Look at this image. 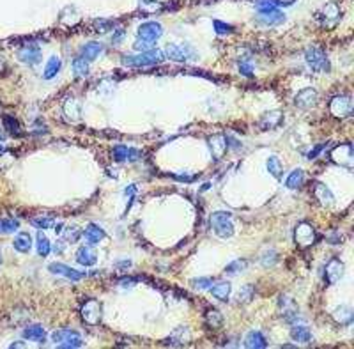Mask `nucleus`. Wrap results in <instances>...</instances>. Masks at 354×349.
I'll return each instance as SVG.
<instances>
[{
  "mask_svg": "<svg viewBox=\"0 0 354 349\" xmlns=\"http://www.w3.org/2000/svg\"><path fill=\"white\" fill-rule=\"evenodd\" d=\"M165 53L161 50H147L140 51L138 55H124L122 57V64L130 66V68H147V66H156L163 62Z\"/></svg>",
  "mask_w": 354,
  "mask_h": 349,
  "instance_id": "1",
  "label": "nucleus"
},
{
  "mask_svg": "<svg viewBox=\"0 0 354 349\" xmlns=\"http://www.w3.org/2000/svg\"><path fill=\"white\" fill-rule=\"evenodd\" d=\"M315 20L324 28H335L342 20V9L336 2H328L315 13Z\"/></svg>",
  "mask_w": 354,
  "mask_h": 349,
  "instance_id": "2",
  "label": "nucleus"
},
{
  "mask_svg": "<svg viewBox=\"0 0 354 349\" xmlns=\"http://www.w3.org/2000/svg\"><path fill=\"white\" fill-rule=\"evenodd\" d=\"M211 229L215 231V234L221 239H227L234 234V224L232 216L227 211H216L211 214Z\"/></svg>",
  "mask_w": 354,
  "mask_h": 349,
  "instance_id": "3",
  "label": "nucleus"
},
{
  "mask_svg": "<svg viewBox=\"0 0 354 349\" xmlns=\"http://www.w3.org/2000/svg\"><path fill=\"white\" fill-rule=\"evenodd\" d=\"M330 158L333 163L340 165V167L345 168H353L354 165V149L351 142H345V144H340L333 147L330 153Z\"/></svg>",
  "mask_w": 354,
  "mask_h": 349,
  "instance_id": "4",
  "label": "nucleus"
},
{
  "mask_svg": "<svg viewBox=\"0 0 354 349\" xmlns=\"http://www.w3.org/2000/svg\"><path fill=\"white\" fill-rule=\"evenodd\" d=\"M353 99L347 94H340V96H335L330 103V112L333 117L336 119H347V117L353 116Z\"/></svg>",
  "mask_w": 354,
  "mask_h": 349,
  "instance_id": "5",
  "label": "nucleus"
},
{
  "mask_svg": "<svg viewBox=\"0 0 354 349\" xmlns=\"http://www.w3.org/2000/svg\"><path fill=\"white\" fill-rule=\"evenodd\" d=\"M51 339H53L55 346L64 348V349H71V348L76 349V348H82V346H84L82 337H80L76 331L67 330V328H62V330L55 331V333L51 335Z\"/></svg>",
  "mask_w": 354,
  "mask_h": 349,
  "instance_id": "6",
  "label": "nucleus"
},
{
  "mask_svg": "<svg viewBox=\"0 0 354 349\" xmlns=\"http://www.w3.org/2000/svg\"><path fill=\"white\" fill-rule=\"evenodd\" d=\"M294 241H296V245H298L299 248L312 247L313 243L317 241V233L315 229H313V225L308 224V222L298 224V227L294 231Z\"/></svg>",
  "mask_w": 354,
  "mask_h": 349,
  "instance_id": "7",
  "label": "nucleus"
},
{
  "mask_svg": "<svg viewBox=\"0 0 354 349\" xmlns=\"http://www.w3.org/2000/svg\"><path fill=\"white\" fill-rule=\"evenodd\" d=\"M305 59H307L308 66H310L313 71H317V73H328V71H330L328 57L321 48H315V47L308 48V50L305 51Z\"/></svg>",
  "mask_w": 354,
  "mask_h": 349,
  "instance_id": "8",
  "label": "nucleus"
},
{
  "mask_svg": "<svg viewBox=\"0 0 354 349\" xmlns=\"http://www.w3.org/2000/svg\"><path fill=\"white\" fill-rule=\"evenodd\" d=\"M165 55H167L170 61L186 62V61H193L197 57V53L190 45H168L167 50H165Z\"/></svg>",
  "mask_w": 354,
  "mask_h": 349,
  "instance_id": "9",
  "label": "nucleus"
},
{
  "mask_svg": "<svg viewBox=\"0 0 354 349\" xmlns=\"http://www.w3.org/2000/svg\"><path fill=\"white\" fill-rule=\"evenodd\" d=\"M103 316V307L98 300H87L82 307V319H84L87 325L96 326L99 325Z\"/></svg>",
  "mask_w": 354,
  "mask_h": 349,
  "instance_id": "10",
  "label": "nucleus"
},
{
  "mask_svg": "<svg viewBox=\"0 0 354 349\" xmlns=\"http://www.w3.org/2000/svg\"><path fill=\"white\" fill-rule=\"evenodd\" d=\"M317 101H319V94H317V91L312 87L299 91V93L296 94V98H294V105L298 108H301V110H310V108L315 107Z\"/></svg>",
  "mask_w": 354,
  "mask_h": 349,
  "instance_id": "11",
  "label": "nucleus"
},
{
  "mask_svg": "<svg viewBox=\"0 0 354 349\" xmlns=\"http://www.w3.org/2000/svg\"><path fill=\"white\" fill-rule=\"evenodd\" d=\"M207 145H209V151H211V154H213V158L218 162V160L223 158L225 153H227L228 139L225 135H221V133H216V135L207 139Z\"/></svg>",
  "mask_w": 354,
  "mask_h": 349,
  "instance_id": "12",
  "label": "nucleus"
},
{
  "mask_svg": "<svg viewBox=\"0 0 354 349\" xmlns=\"http://www.w3.org/2000/svg\"><path fill=\"white\" fill-rule=\"evenodd\" d=\"M18 59L23 62V64H28V66L38 64V62L41 61V47H39V45H34V43H28V45H25V47L18 51Z\"/></svg>",
  "mask_w": 354,
  "mask_h": 349,
  "instance_id": "13",
  "label": "nucleus"
},
{
  "mask_svg": "<svg viewBox=\"0 0 354 349\" xmlns=\"http://www.w3.org/2000/svg\"><path fill=\"white\" fill-rule=\"evenodd\" d=\"M161 34H163V27L156 22H147V23H142L138 27V38L145 39V41L154 43L156 39L161 38Z\"/></svg>",
  "mask_w": 354,
  "mask_h": 349,
  "instance_id": "14",
  "label": "nucleus"
},
{
  "mask_svg": "<svg viewBox=\"0 0 354 349\" xmlns=\"http://www.w3.org/2000/svg\"><path fill=\"white\" fill-rule=\"evenodd\" d=\"M344 277V262L338 257H333L326 264V282L328 284H336Z\"/></svg>",
  "mask_w": 354,
  "mask_h": 349,
  "instance_id": "15",
  "label": "nucleus"
},
{
  "mask_svg": "<svg viewBox=\"0 0 354 349\" xmlns=\"http://www.w3.org/2000/svg\"><path fill=\"white\" fill-rule=\"evenodd\" d=\"M48 270L53 275H62V277L73 280V282H78V280H82L85 277L84 271H76L73 270V268H69V266L62 264V262H53V264L48 266Z\"/></svg>",
  "mask_w": 354,
  "mask_h": 349,
  "instance_id": "16",
  "label": "nucleus"
},
{
  "mask_svg": "<svg viewBox=\"0 0 354 349\" xmlns=\"http://www.w3.org/2000/svg\"><path fill=\"white\" fill-rule=\"evenodd\" d=\"M62 110H64V116L69 119V121H80L82 119V105H80V101L76 98H71V96H67V98L64 99V103H62Z\"/></svg>",
  "mask_w": 354,
  "mask_h": 349,
  "instance_id": "17",
  "label": "nucleus"
},
{
  "mask_svg": "<svg viewBox=\"0 0 354 349\" xmlns=\"http://www.w3.org/2000/svg\"><path fill=\"white\" fill-rule=\"evenodd\" d=\"M313 197L319 200V204L324 206V208H330L333 206L335 202V197L331 193V190L326 186V185H322V183H315V186H313Z\"/></svg>",
  "mask_w": 354,
  "mask_h": 349,
  "instance_id": "18",
  "label": "nucleus"
},
{
  "mask_svg": "<svg viewBox=\"0 0 354 349\" xmlns=\"http://www.w3.org/2000/svg\"><path fill=\"white\" fill-rule=\"evenodd\" d=\"M282 119H284L282 112L280 110H273V112H267L262 116V119L259 121V126H261L262 130H275V128H278L282 124Z\"/></svg>",
  "mask_w": 354,
  "mask_h": 349,
  "instance_id": "19",
  "label": "nucleus"
},
{
  "mask_svg": "<svg viewBox=\"0 0 354 349\" xmlns=\"http://www.w3.org/2000/svg\"><path fill=\"white\" fill-rule=\"evenodd\" d=\"M76 261L82 266H92L98 261V254L92 247H80L76 252Z\"/></svg>",
  "mask_w": 354,
  "mask_h": 349,
  "instance_id": "20",
  "label": "nucleus"
},
{
  "mask_svg": "<svg viewBox=\"0 0 354 349\" xmlns=\"http://www.w3.org/2000/svg\"><path fill=\"white\" fill-rule=\"evenodd\" d=\"M190 339H191V335H190V331H188V328H177L172 335L165 340V344L167 346H186L188 342H190Z\"/></svg>",
  "mask_w": 354,
  "mask_h": 349,
  "instance_id": "21",
  "label": "nucleus"
},
{
  "mask_svg": "<svg viewBox=\"0 0 354 349\" xmlns=\"http://www.w3.org/2000/svg\"><path fill=\"white\" fill-rule=\"evenodd\" d=\"M267 346V340L261 331H250L244 337V348L248 349H264Z\"/></svg>",
  "mask_w": 354,
  "mask_h": 349,
  "instance_id": "22",
  "label": "nucleus"
},
{
  "mask_svg": "<svg viewBox=\"0 0 354 349\" xmlns=\"http://www.w3.org/2000/svg\"><path fill=\"white\" fill-rule=\"evenodd\" d=\"M333 319H335L338 325H351L354 319V310L349 305H342L333 312Z\"/></svg>",
  "mask_w": 354,
  "mask_h": 349,
  "instance_id": "23",
  "label": "nucleus"
},
{
  "mask_svg": "<svg viewBox=\"0 0 354 349\" xmlns=\"http://www.w3.org/2000/svg\"><path fill=\"white\" fill-rule=\"evenodd\" d=\"M101 51H103L101 43L92 41V43H87L85 47H82V51H80V53H82V59H85L87 62H90V61H94V59H98Z\"/></svg>",
  "mask_w": 354,
  "mask_h": 349,
  "instance_id": "24",
  "label": "nucleus"
},
{
  "mask_svg": "<svg viewBox=\"0 0 354 349\" xmlns=\"http://www.w3.org/2000/svg\"><path fill=\"white\" fill-rule=\"evenodd\" d=\"M204 319H205V325L213 328V330H218L221 328L223 325V316H221V312L216 310V308H207L204 314Z\"/></svg>",
  "mask_w": 354,
  "mask_h": 349,
  "instance_id": "25",
  "label": "nucleus"
},
{
  "mask_svg": "<svg viewBox=\"0 0 354 349\" xmlns=\"http://www.w3.org/2000/svg\"><path fill=\"white\" fill-rule=\"evenodd\" d=\"M84 236H85V239H87V243H90V245H98L103 237H105V231L96 224H88L87 229H85Z\"/></svg>",
  "mask_w": 354,
  "mask_h": 349,
  "instance_id": "26",
  "label": "nucleus"
},
{
  "mask_svg": "<svg viewBox=\"0 0 354 349\" xmlns=\"http://www.w3.org/2000/svg\"><path fill=\"white\" fill-rule=\"evenodd\" d=\"M138 9L142 11V14H156L165 11V4L159 0H140Z\"/></svg>",
  "mask_w": 354,
  "mask_h": 349,
  "instance_id": "27",
  "label": "nucleus"
},
{
  "mask_svg": "<svg viewBox=\"0 0 354 349\" xmlns=\"http://www.w3.org/2000/svg\"><path fill=\"white\" fill-rule=\"evenodd\" d=\"M78 22H80V14L78 11H76V7H73V5H67L61 13V23L67 25V27H75Z\"/></svg>",
  "mask_w": 354,
  "mask_h": 349,
  "instance_id": "28",
  "label": "nucleus"
},
{
  "mask_svg": "<svg viewBox=\"0 0 354 349\" xmlns=\"http://www.w3.org/2000/svg\"><path fill=\"white\" fill-rule=\"evenodd\" d=\"M13 245L18 252L27 254V252H30V248H32V237H30V234L28 233H20L18 236L14 237Z\"/></svg>",
  "mask_w": 354,
  "mask_h": 349,
  "instance_id": "29",
  "label": "nucleus"
},
{
  "mask_svg": "<svg viewBox=\"0 0 354 349\" xmlns=\"http://www.w3.org/2000/svg\"><path fill=\"white\" fill-rule=\"evenodd\" d=\"M280 307L284 308V316L287 321H292L294 317H298V307H296V303L290 298H287V296H282V298H280Z\"/></svg>",
  "mask_w": 354,
  "mask_h": 349,
  "instance_id": "30",
  "label": "nucleus"
},
{
  "mask_svg": "<svg viewBox=\"0 0 354 349\" xmlns=\"http://www.w3.org/2000/svg\"><path fill=\"white\" fill-rule=\"evenodd\" d=\"M23 335H25V339H28V340H36V342H44V328H43L41 325H32V326H28V328H25V331H23Z\"/></svg>",
  "mask_w": 354,
  "mask_h": 349,
  "instance_id": "31",
  "label": "nucleus"
},
{
  "mask_svg": "<svg viewBox=\"0 0 354 349\" xmlns=\"http://www.w3.org/2000/svg\"><path fill=\"white\" fill-rule=\"evenodd\" d=\"M211 293L220 302H227L228 296H230V284L228 282H218L216 285L211 287Z\"/></svg>",
  "mask_w": 354,
  "mask_h": 349,
  "instance_id": "32",
  "label": "nucleus"
},
{
  "mask_svg": "<svg viewBox=\"0 0 354 349\" xmlns=\"http://www.w3.org/2000/svg\"><path fill=\"white\" fill-rule=\"evenodd\" d=\"M290 337H292V340L301 342V344H307V342L312 340V333H310L307 326H296V328H292L290 330Z\"/></svg>",
  "mask_w": 354,
  "mask_h": 349,
  "instance_id": "33",
  "label": "nucleus"
},
{
  "mask_svg": "<svg viewBox=\"0 0 354 349\" xmlns=\"http://www.w3.org/2000/svg\"><path fill=\"white\" fill-rule=\"evenodd\" d=\"M61 71V59L59 57H50V61L46 62V68H44V73H43V76L46 80H51L53 76L57 75Z\"/></svg>",
  "mask_w": 354,
  "mask_h": 349,
  "instance_id": "34",
  "label": "nucleus"
},
{
  "mask_svg": "<svg viewBox=\"0 0 354 349\" xmlns=\"http://www.w3.org/2000/svg\"><path fill=\"white\" fill-rule=\"evenodd\" d=\"M266 165H267V172L275 177V179H280V177H282V174H284V167H282V162H280L276 156H269Z\"/></svg>",
  "mask_w": 354,
  "mask_h": 349,
  "instance_id": "35",
  "label": "nucleus"
},
{
  "mask_svg": "<svg viewBox=\"0 0 354 349\" xmlns=\"http://www.w3.org/2000/svg\"><path fill=\"white\" fill-rule=\"evenodd\" d=\"M303 181H305V172L298 168V170L290 172V176L287 177V181H285V186L290 188V190H296V188H299L303 185Z\"/></svg>",
  "mask_w": 354,
  "mask_h": 349,
  "instance_id": "36",
  "label": "nucleus"
},
{
  "mask_svg": "<svg viewBox=\"0 0 354 349\" xmlns=\"http://www.w3.org/2000/svg\"><path fill=\"white\" fill-rule=\"evenodd\" d=\"M285 20V16L280 11H269V13H264V14H261V22L262 23H266V25H278V23H282Z\"/></svg>",
  "mask_w": 354,
  "mask_h": 349,
  "instance_id": "37",
  "label": "nucleus"
},
{
  "mask_svg": "<svg viewBox=\"0 0 354 349\" xmlns=\"http://www.w3.org/2000/svg\"><path fill=\"white\" fill-rule=\"evenodd\" d=\"M50 250H51L50 239L46 237V234L39 231V233H38V254L41 257H46L48 254H50Z\"/></svg>",
  "mask_w": 354,
  "mask_h": 349,
  "instance_id": "38",
  "label": "nucleus"
},
{
  "mask_svg": "<svg viewBox=\"0 0 354 349\" xmlns=\"http://www.w3.org/2000/svg\"><path fill=\"white\" fill-rule=\"evenodd\" d=\"M248 262L244 261V259H238V261L230 262V264H227V268H225V273L227 275H238L241 273V271L246 270Z\"/></svg>",
  "mask_w": 354,
  "mask_h": 349,
  "instance_id": "39",
  "label": "nucleus"
},
{
  "mask_svg": "<svg viewBox=\"0 0 354 349\" xmlns=\"http://www.w3.org/2000/svg\"><path fill=\"white\" fill-rule=\"evenodd\" d=\"M73 71H75L76 76H87L88 62L85 61V59H82V57H78V59H75V61H73Z\"/></svg>",
  "mask_w": 354,
  "mask_h": 349,
  "instance_id": "40",
  "label": "nucleus"
},
{
  "mask_svg": "<svg viewBox=\"0 0 354 349\" xmlns=\"http://www.w3.org/2000/svg\"><path fill=\"white\" fill-rule=\"evenodd\" d=\"M253 294H255V287L253 285H244V287L239 291V302L241 303H250L253 300Z\"/></svg>",
  "mask_w": 354,
  "mask_h": 349,
  "instance_id": "41",
  "label": "nucleus"
},
{
  "mask_svg": "<svg viewBox=\"0 0 354 349\" xmlns=\"http://www.w3.org/2000/svg\"><path fill=\"white\" fill-rule=\"evenodd\" d=\"M4 126H5V130L9 131L11 135H20V124H18V121H16L14 117L5 116L4 117Z\"/></svg>",
  "mask_w": 354,
  "mask_h": 349,
  "instance_id": "42",
  "label": "nucleus"
},
{
  "mask_svg": "<svg viewBox=\"0 0 354 349\" xmlns=\"http://www.w3.org/2000/svg\"><path fill=\"white\" fill-rule=\"evenodd\" d=\"M18 222L16 220H13V218H4V220H0V231L2 233H5V234H9V233H14L16 229H18Z\"/></svg>",
  "mask_w": 354,
  "mask_h": 349,
  "instance_id": "43",
  "label": "nucleus"
},
{
  "mask_svg": "<svg viewBox=\"0 0 354 349\" xmlns=\"http://www.w3.org/2000/svg\"><path fill=\"white\" fill-rule=\"evenodd\" d=\"M113 158L117 162H126L130 158V147H126V145H115L113 147Z\"/></svg>",
  "mask_w": 354,
  "mask_h": 349,
  "instance_id": "44",
  "label": "nucleus"
},
{
  "mask_svg": "<svg viewBox=\"0 0 354 349\" xmlns=\"http://www.w3.org/2000/svg\"><path fill=\"white\" fill-rule=\"evenodd\" d=\"M30 224L34 225V227L38 229H50L51 225H53V218H50V216H38V218H32L30 220Z\"/></svg>",
  "mask_w": 354,
  "mask_h": 349,
  "instance_id": "45",
  "label": "nucleus"
},
{
  "mask_svg": "<svg viewBox=\"0 0 354 349\" xmlns=\"http://www.w3.org/2000/svg\"><path fill=\"white\" fill-rule=\"evenodd\" d=\"M213 25H215L216 34H220V36H223V34H230L234 30L232 25H227V23H223V22H220V20H215Z\"/></svg>",
  "mask_w": 354,
  "mask_h": 349,
  "instance_id": "46",
  "label": "nucleus"
},
{
  "mask_svg": "<svg viewBox=\"0 0 354 349\" xmlns=\"http://www.w3.org/2000/svg\"><path fill=\"white\" fill-rule=\"evenodd\" d=\"M112 25L113 22H110V20H96L94 22V30L96 32H107V30H110Z\"/></svg>",
  "mask_w": 354,
  "mask_h": 349,
  "instance_id": "47",
  "label": "nucleus"
},
{
  "mask_svg": "<svg viewBox=\"0 0 354 349\" xmlns=\"http://www.w3.org/2000/svg\"><path fill=\"white\" fill-rule=\"evenodd\" d=\"M64 237L67 239V241L75 243L76 239L80 237V229H78V227H67V229L64 231Z\"/></svg>",
  "mask_w": 354,
  "mask_h": 349,
  "instance_id": "48",
  "label": "nucleus"
},
{
  "mask_svg": "<svg viewBox=\"0 0 354 349\" xmlns=\"http://www.w3.org/2000/svg\"><path fill=\"white\" fill-rule=\"evenodd\" d=\"M136 51H147V50H153V43L151 41H145V39H136L135 45H133Z\"/></svg>",
  "mask_w": 354,
  "mask_h": 349,
  "instance_id": "49",
  "label": "nucleus"
},
{
  "mask_svg": "<svg viewBox=\"0 0 354 349\" xmlns=\"http://www.w3.org/2000/svg\"><path fill=\"white\" fill-rule=\"evenodd\" d=\"M191 285L195 289H207L209 285H213V280L211 279H195L191 282Z\"/></svg>",
  "mask_w": 354,
  "mask_h": 349,
  "instance_id": "50",
  "label": "nucleus"
},
{
  "mask_svg": "<svg viewBox=\"0 0 354 349\" xmlns=\"http://www.w3.org/2000/svg\"><path fill=\"white\" fill-rule=\"evenodd\" d=\"M239 71H241V75L244 76H253V66L248 61H243L241 64H239Z\"/></svg>",
  "mask_w": 354,
  "mask_h": 349,
  "instance_id": "51",
  "label": "nucleus"
},
{
  "mask_svg": "<svg viewBox=\"0 0 354 349\" xmlns=\"http://www.w3.org/2000/svg\"><path fill=\"white\" fill-rule=\"evenodd\" d=\"M136 280L135 279H122L121 280V285L122 287H133V284H135Z\"/></svg>",
  "mask_w": 354,
  "mask_h": 349,
  "instance_id": "52",
  "label": "nucleus"
},
{
  "mask_svg": "<svg viewBox=\"0 0 354 349\" xmlns=\"http://www.w3.org/2000/svg\"><path fill=\"white\" fill-rule=\"evenodd\" d=\"M321 149H322V145H317L315 149H313V151H310V153H308V158H310V160H313V158H315V156H317V154L321 153Z\"/></svg>",
  "mask_w": 354,
  "mask_h": 349,
  "instance_id": "53",
  "label": "nucleus"
},
{
  "mask_svg": "<svg viewBox=\"0 0 354 349\" xmlns=\"http://www.w3.org/2000/svg\"><path fill=\"white\" fill-rule=\"evenodd\" d=\"M122 36H124V30H122V28H119V30H117V34L112 38V39H113V43H119V41H121Z\"/></svg>",
  "mask_w": 354,
  "mask_h": 349,
  "instance_id": "54",
  "label": "nucleus"
},
{
  "mask_svg": "<svg viewBox=\"0 0 354 349\" xmlns=\"http://www.w3.org/2000/svg\"><path fill=\"white\" fill-rule=\"evenodd\" d=\"M59 245H55L53 247V250H55V254H61V252H64V241H57Z\"/></svg>",
  "mask_w": 354,
  "mask_h": 349,
  "instance_id": "55",
  "label": "nucleus"
},
{
  "mask_svg": "<svg viewBox=\"0 0 354 349\" xmlns=\"http://www.w3.org/2000/svg\"><path fill=\"white\" fill-rule=\"evenodd\" d=\"M0 264H2V250H0Z\"/></svg>",
  "mask_w": 354,
  "mask_h": 349,
  "instance_id": "56",
  "label": "nucleus"
},
{
  "mask_svg": "<svg viewBox=\"0 0 354 349\" xmlns=\"http://www.w3.org/2000/svg\"><path fill=\"white\" fill-rule=\"evenodd\" d=\"M0 153H4V147H2V145H0Z\"/></svg>",
  "mask_w": 354,
  "mask_h": 349,
  "instance_id": "57",
  "label": "nucleus"
},
{
  "mask_svg": "<svg viewBox=\"0 0 354 349\" xmlns=\"http://www.w3.org/2000/svg\"><path fill=\"white\" fill-rule=\"evenodd\" d=\"M0 140H4V135H2V133H0Z\"/></svg>",
  "mask_w": 354,
  "mask_h": 349,
  "instance_id": "58",
  "label": "nucleus"
}]
</instances>
